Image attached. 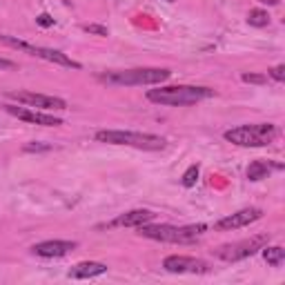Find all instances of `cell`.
Segmentation results:
<instances>
[{
  "label": "cell",
  "mask_w": 285,
  "mask_h": 285,
  "mask_svg": "<svg viewBox=\"0 0 285 285\" xmlns=\"http://www.w3.org/2000/svg\"><path fill=\"white\" fill-rule=\"evenodd\" d=\"M214 89L210 87H194V85H176V87H161V89H149L147 100L159 102V105H194L205 98H212Z\"/></svg>",
  "instance_id": "6da1fadb"
},
{
  "label": "cell",
  "mask_w": 285,
  "mask_h": 285,
  "mask_svg": "<svg viewBox=\"0 0 285 285\" xmlns=\"http://www.w3.org/2000/svg\"><path fill=\"white\" fill-rule=\"evenodd\" d=\"M96 141L109 145H129L136 149L159 151L165 147V138L156 134H143V132H123V129H100L96 132Z\"/></svg>",
  "instance_id": "7a4b0ae2"
},
{
  "label": "cell",
  "mask_w": 285,
  "mask_h": 285,
  "mask_svg": "<svg viewBox=\"0 0 285 285\" xmlns=\"http://www.w3.org/2000/svg\"><path fill=\"white\" fill-rule=\"evenodd\" d=\"M141 236L151 241H161V243H194L201 234L208 232V225L198 223V225H187V227H176V225H141Z\"/></svg>",
  "instance_id": "3957f363"
},
{
  "label": "cell",
  "mask_w": 285,
  "mask_h": 285,
  "mask_svg": "<svg viewBox=\"0 0 285 285\" xmlns=\"http://www.w3.org/2000/svg\"><path fill=\"white\" fill-rule=\"evenodd\" d=\"M274 138H276V127L272 123L241 125L225 132V141L239 145V147H265Z\"/></svg>",
  "instance_id": "277c9868"
},
{
  "label": "cell",
  "mask_w": 285,
  "mask_h": 285,
  "mask_svg": "<svg viewBox=\"0 0 285 285\" xmlns=\"http://www.w3.org/2000/svg\"><path fill=\"white\" fill-rule=\"evenodd\" d=\"M169 76H172V71L169 69L147 67V69L109 71V74L100 76V81L109 83V85H125V87H134V85H159V83H165Z\"/></svg>",
  "instance_id": "5b68a950"
},
{
  "label": "cell",
  "mask_w": 285,
  "mask_h": 285,
  "mask_svg": "<svg viewBox=\"0 0 285 285\" xmlns=\"http://www.w3.org/2000/svg\"><path fill=\"white\" fill-rule=\"evenodd\" d=\"M268 243H270V234H256V236H252V239H243V241H236V243L221 245L218 250H214V256L221 261H227V263H234V261H243L247 256H254V254L258 250H263Z\"/></svg>",
  "instance_id": "8992f818"
},
{
  "label": "cell",
  "mask_w": 285,
  "mask_h": 285,
  "mask_svg": "<svg viewBox=\"0 0 285 285\" xmlns=\"http://www.w3.org/2000/svg\"><path fill=\"white\" fill-rule=\"evenodd\" d=\"M0 42H5V45L14 47V49L27 51V54H32V56H38V58H42V60H47V63L60 65V67L81 69V63L71 60L69 56H65V54H63V51H58V49H47V47H36V45H32V42H25V40H18V38H14V36H0Z\"/></svg>",
  "instance_id": "52a82bcc"
},
{
  "label": "cell",
  "mask_w": 285,
  "mask_h": 285,
  "mask_svg": "<svg viewBox=\"0 0 285 285\" xmlns=\"http://www.w3.org/2000/svg\"><path fill=\"white\" fill-rule=\"evenodd\" d=\"M261 216H263V212L258 208H247V210H241L236 214H229L225 218H221V221H216L214 227L218 232H232V229H239V227H247L250 223L258 221Z\"/></svg>",
  "instance_id": "ba28073f"
},
{
  "label": "cell",
  "mask_w": 285,
  "mask_h": 285,
  "mask_svg": "<svg viewBox=\"0 0 285 285\" xmlns=\"http://www.w3.org/2000/svg\"><path fill=\"white\" fill-rule=\"evenodd\" d=\"M9 98L18 102H25L29 107H42V109H67V102L58 96H45L34 92H9Z\"/></svg>",
  "instance_id": "9c48e42d"
},
{
  "label": "cell",
  "mask_w": 285,
  "mask_h": 285,
  "mask_svg": "<svg viewBox=\"0 0 285 285\" xmlns=\"http://www.w3.org/2000/svg\"><path fill=\"white\" fill-rule=\"evenodd\" d=\"M163 268L167 272H172V274H185V272H190V274H203V272H208V263L201 258H194V256H167L163 261Z\"/></svg>",
  "instance_id": "30bf717a"
},
{
  "label": "cell",
  "mask_w": 285,
  "mask_h": 285,
  "mask_svg": "<svg viewBox=\"0 0 285 285\" xmlns=\"http://www.w3.org/2000/svg\"><path fill=\"white\" fill-rule=\"evenodd\" d=\"M5 109L11 114V116L20 118V120H27V123H36V125H42V127H58L63 125V120L51 116V114H42V112H32L27 107H16V105H5Z\"/></svg>",
  "instance_id": "8fae6325"
},
{
  "label": "cell",
  "mask_w": 285,
  "mask_h": 285,
  "mask_svg": "<svg viewBox=\"0 0 285 285\" xmlns=\"http://www.w3.org/2000/svg\"><path fill=\"white\" fill-rule=\"evenodd\" d=\"M76 241H42V243H36L32 247V252L42 258H60L71 250H76Z\"/></svg>",
  "instance_id": "7c38bea8"
},
{
  "label": "cell",
  "mask_w": 285,
  "mask_h": 285,
  "mask_svg": "<svg viewBox=\"0 0 285 285\" xmlns=\"http://www.w3.org/2000/svg\"><path fill=\"white\" fill-rule=\"evenodd\" d=\"M154 218V212L149 210H132V212H125V214L116 216L109 227H141L145 223H149Z\"/></svg>",
  "instance_id": "4fadbf2b"
},
{
  "label": "cell",
  "mask_w": 285,
  "mask_h": 285,
  "mask_svg": "<svg viewBox=\"0 0 285 285\" xmlns=\"http://www.w3.org/2000/svg\"><path fill=\"white\" fill-rule=\"evenodd\" d=\"M107 272L105 263H96V261H85V263H78L69 270V278H94L100 276Z\"/></svg>",
  "instance_id": "5bb4252c"
},
{
  "label": "cell",
  "mask_w": 285,
  "mask_h": 285,
  "mask_svg": "<svg viewBox=\"0 0 285 285\" xmlns=\"http://www.w3.org/2000/svg\"><path fill=\"white\" fill-rule=\"evenodd\" d=\"M281 165H272L270 161H254L247 167V178L250 180H261V178H268L272 174V169H278Z\"/></svg>",
  "instance_id": "9a60e30c"
},
{
  "label": "cell",
  "mask_w": 285,
  "mask_h": 285,
  "mask_svg": "<svg viewBox=\"0 0 285 285\" xmlns=\"http://www.w3.org/2000/svg\"><path fill=\"white\" fill-rule=\"evenodd\" d=\"M263 258H265V263L272 265V268H278V265H283V261H285V250L283 247H268L265 245L263 247Z\"/></svg>",
  "instance_id": "2e32d148"
},
{
  "label": "cell",
  "mask_w": 285,
  "mask_h": 285,
  "mask_svg": "<svg viewBox=\"0 0 285 285\" xmlns=\"http://www.w3.org/2000/svg\"><path fill=\"white\" fill-rule=\"evenodd\" d=\"M247 25H252V27H268V25H270L268 11H263V9H252L250 14H247Z\"/></svg>",
  "instance_id": "e0dca14e"
},
{
  "label": "cell",
  "mask_w": 285,
  "mask_h": 285,
  "mask_svg": "<svg viewBox=\"0 0 285 285\" xmlns=\"http://www.w3.org/2000/svg\"><path fill=\"white\" fill-rule=\"evenodd\" d=\"M198 174H201V167H198V165H190V167H187V172L183 174V185L185 187H194V185H196V180H198Z\"/></svg>",
  "instance_id": "ac0fdd59"
},
{
  "label": "cell",
  "mask_w": 285,
  "mask_h": 285,
  "mask_svg": "<svg viewBox=\"0 0 285 285\" xmlns=\"http://www.w3.org/2000/svg\"><path fill=\"white\" fill-rule=\"evenodd\" d=\"M245 83H252V85H265L268 83V76L265 74H243L241 76Z\"/></svg>",
  "instance_id": "d6986e66"
},
{
  "label": "cell",
  "mask_w": 285,
  "mask_h": 285,
  "mask_svg": "<svg viewBox=\"0 0 285 285\" xmlns=\"http://www.w3.org/2000/svg\"><path fill=\"white\" fill-rule=\"evenodd\" d=\"M83 32L94 34V36H109V29L102 25H83Z\"/></svg>",
  "instance_id": "ffe728a7"
},
{
  "label": "cell",
  "mask_w": 285,
  "mask_h": 285,
  "mask_svg": "<svg viewBox=\"0 0 285 285\" xmlns=\"http://www.w3.org/2000/svg\"><path fill=\"white\" fill-rule=\"evenodd\" d=\"M22 149H25V151H49V149H51V145H42V143H27Z\"/></svg>",
  "instance_id": "44dd1931"
},
{
  "label": "cell",
  "mask_w": 285,
  "mask_h": 285,
  "mask_svg": "<svg viewBox=\"0 0 285 285\" xmlns=\"http://www.w3.org/2000/svg\"><path fill=\"white\" fill-rule=\"evenodd\" d=\"M270 76L274 78V81H278V83H283L285 81V65H276L274 69L270 71Z\"/></svg>",
  "instance_id": "7402d4cb"
},
{
  "label": "cell",
  "mask_w": 285,
  "mask_h": 285,
  "mask_svg": "<svg viewBox=\"0 0 285 285\" xmlns=\"http://www.w3.org/2000/svg\"><path fill=\"white\" fill-rule=\"evenodd\" d=\"M36 22H38L40 27H54V18L49 14H40L38 18H36Z\"/></svg>",
  "instance_id": "603a6c76"
},
{
  "label": "cell",
  "mask_w": 285,
  "mask_h": 285,
  "mask_svg": "<svg viewBox=\"0 0 285 285\" xmlns=\"http://www.w3.org/2000/svg\"><path fill=\"white\" fill-rule=\"evenodd\" d=\"M16 65L11 63V60H7V58H0V69H14Z\"/></svg>",
  "instance_id": "cb8c5ba5"
},
{
  "label": "cell",
  "mask_w": 285,
  "mask_h": 285,
  "mask_svg": "<svg viewBox=\"0 0 285 285\" xmlns=\"http://www.w3.org/2000/svg\"><path fill=\"white\" fill-rule=\"evenodd\" d=\"M261 3H263V5H270V7H276L278 0H261Z\"/></svg>",
  "instance_id": "d4e9b609"
},
{
  "label": "cell",
  "mask_w": 285,
  "mask_h": 285,
  "mask_svg": "<svg viewBox=\"0 0 285 285\" xmlns=\"http://www.w3.org/2000/svg\"><path fill=\"white\" fill-rule=\"evenodd\" d=\"M165 3H174V0H165Z\"/></svg>",
  "instance_id": "484cf974"
}]
</instances>
